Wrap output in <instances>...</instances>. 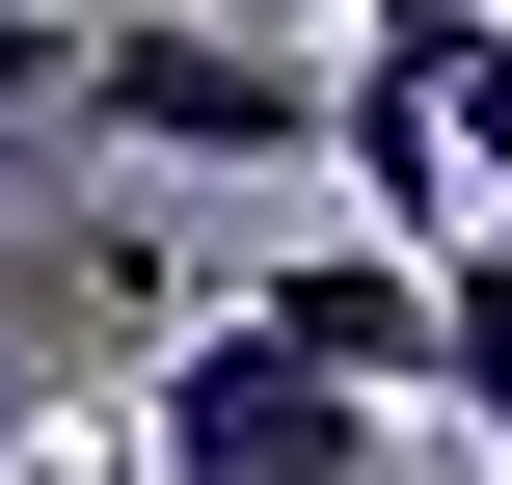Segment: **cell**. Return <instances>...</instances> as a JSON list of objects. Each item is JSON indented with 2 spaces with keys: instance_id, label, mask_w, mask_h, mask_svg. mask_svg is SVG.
<instances>
[{
  "instance_id": "6da1fadb",
  "label": "cell",
  "mask_w": 512,
  "mask_h": 485,
  "mask_svg": "<svg viewBox=\"0 0 512 485\" xmlns=\"http://www.w3.org/2000/svg\"><path fill=\"white\" fill-rule=\"evenodd\" d=\"M108 459H135V485H432L378 378H297V351H243L216 297L108 378Z\"/></svg>"
},
{
  "instance_id": "5b68a950",
  "label": "cell",
  "mask_w": 512,
  "mask_h": 485,
  "mask_svg": "<svg viewBox=\"0 0 512 485\" xmlns=\"http://www.w3.org/2000/svg\"><path fill=\"white\" fill-rule=\"evenodd\" d=\"M405 270H432V351H405V405H459V432H486V485H512V243L459 216V243H405Z\"/></svg>"
},
{
  "instance_id": "277c9868",
  "label": "cell",
  "mask_w": 512,
  "mask_h": 485,
  "mask_svg": "<svg viewBox=\"0 0 512 485\" xmlns=\"http://www.w3.org/2000/svg\"><path fill=\"white\" fill-rule=\"evenodd\" d=\"M216 324H243V351H297V378H378V405H405L432 270H405V243H297V270H270V297H216Z\"/></svg>"
},
{
  "instance_id": "8992f818",
  "label": "cell",
  "mask_w": 512,
  "mask_h": 485,
  "mask_svg": "<svg viewBox=\"0 0 512 485\" xmlns=\"http://www.w3.org/2000/svg\"><path fill=\"white\" fill-rule=\"evenodd\" d=\"M54 54H81V27H54V0H0V135H54Z\"/></svg>"
},
{
  "instance_id": "52a82bcc",
  "label": "cell",
  "mask_w": 512,
  "mask_h": 485,
  "mask_svg": "<svg viewBox=\"0 0 512 485\" xmlns=\"http://www.w3.org/2000/svg\"><path fill=\"white\" fill-rule=\"evenodd\" d=\"M0 216H54V135H0Z\"/></svg>"
},
{
  "instance_id": "7a4b0ae2",
  "label": "cell",
  "mask_w": 512,
  "mask_h": 485,
  "mask_svg": "<svg viewBox=\"0 0 512 485\" xmlns=\"http://www.w3.org/2000/svg\"><path fill=\"white\" fill-rule=\"evenodd\" d=\"M54 135H135V162H297V135H324V54L243 27V0H135V27L54 54Z\"/></svg>"
},
{
  "instance_id": "3957f363",
  "label": "cell",
  "mask_w": 512,
  "mask_h": 485,
  "mask_svg": "<svg viewBox=\"0 0 512 485\" xmlns=\"http://www.w3.org/2000/svg\"><path fill=\"white\" fill-rule=\"evenodd\" d=\"M135 297H162V270H135L108 216H0V485H54L108 432V378H135L108 324H135Z\"/></svg>"
},
{
  "instance_id": "ba28073f",
  "label": "cell",
  "mask_w": 512,
  "mask_h": 485,
  "mask_svg": "<svg viewBox=\"0 0 512 485\" xmlns=\"http://www.w3.org/2000/svg\"><path fill=\"white\" fill-rule=\"evenodd\" d=\"M459 485H486V459H459Z\"/></svg>"
}]
</instances>
